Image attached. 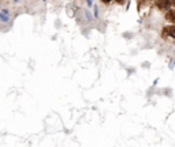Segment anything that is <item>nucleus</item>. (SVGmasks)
I'll list each match as a JSON object with an SVG mask.
<instances>
[{"label": "nucleus", "instance_id": "obj_3", "mask_svg": "<svg viewBox=\"0 0 175 147\" xmlns=\"http://www.w3.org/2000/svg\"><path fill=\"white\" fill-rule=\"evenodd\" d=\"M94 16H96V18L99 16V8H97V7H94Z\"/></svg>", "mask_w": 175, "mask_h": 147}, {"label": "nucleus", "instance_id": "obj_4", "mask_svg": "<svg viewBox=\"0 0 175 147\" xmlns=\"http://www.w3.org/2000/svg\"><path fill=\"white\" fill-rule=\"evenodd\" d=\"M85 14H86V18H88L89 20H90V19H92V16H90V14H89L88 11H86V12H85Z\"/></svg>", "mask_w": 175, "mask_h": 147}, {"label": "nucleus", "instance_id": "obj_7", "mask_svg": "<svg viewBox=\"0 0 175 147\" xmlns=\"http://www.w3.org/2000/svg\"><path fill=\"white\" fill-rule=\"evenodd\" d=\"M116 2H118V3H123V2H125V0H116Z\"/></svg>", "mask_w": 175, "mask_h": 147}, {"label": "nucleus", "instance_id": "obj_6", "mask_svg": "<svg viewBox=\"0 0 175 147\" xmlns=\"http://www.w3.org/2000/svg\"><path fill=\"white\" fill-rule=\"evenodd\" d=\"M101 2H103V3H109L111 0H101Z\"/></svg>", "mask_w": 175, "mask_h": 147}, {"label": "nucleus", "instance_id": "obj_8", "mask_svg": "<svg viewBox=\"0 0 175 147\" xmlns=\"http://www.w3.org/2000/svg\"><path fill=\"white\" fill-rule=\"evenodd\" d=\"M173 3H174V4H175V0H173Z\"/></svg>", "mask_w": 175, "mask_h": 147}, {"label": "nucleus", "instance_id": "obj_2", "mask_svg": "<svg viewBox=\"0 0 175 147\" xmlns=\"http://www.w3.org/2000/svg\"><path fill=\"white\" fill-rule=\"evenodd\" d=\"M8 19H10V15H8V11H7V10L0 11V20H2V22H8Z\"/></svg>", "mask_w": 175, "mask_h": 147}, {"label": "nucleus", "instance_id": "obj_5", "mask_svg": "<svg viewBox=\"0 0 175 147\" xmlns=\"http://www.w3.org/2000/svg\"><path fill=\"white\" fill-rule=\"evenodd\" d=\"M92 2H93V0H86V3H88V7H90V6H92Z\"/></svg>", "mask_w": 175, "mask_h": 147}, {"label": "nucleus", "instance_id": "obj_9", "mask_svg": "<svg viewBox=\"0 0 175 147\" xmlns=\"http://www.w3.org/2000/svg\"><path fill=\"white\" fill-rule=\"evenodd\" d=\"M14 2H19V0H14Z\"/></svg>", "mask_w": 175, "mask_h": 147}, {"label": "nucleus", "instance_id": "obj_1", "mask_svg": "<svg viewBox=\"0 0 175 147\" xmlns=\"http://www.w3.org/2000/svg\"><path fill=\"white\" fill-rule=\"evenodd\" d=\"M157 6L160 10H168L171 6V0H157Z\"/></svg>", "mask_w": 175, "mask_h": 147}]
</instances>
